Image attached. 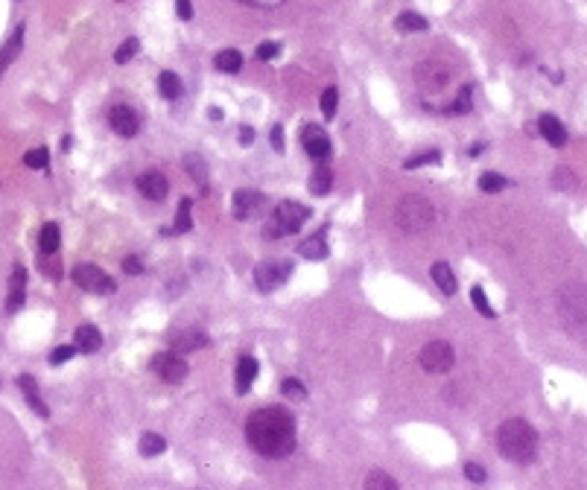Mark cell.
<instances>
[{
    "mask_svg": "<svg viewBox=\"0 0 587 490\" xmlns=\"http://www.w3.org/2000/svg\"><path fill=\"white\" fill-rule=\"evenodd\" d=\"M24 163L32 170H47V163H50V152L44 149V146H38V149H32L24 155Z\"/></svg>",
    "mask_w": 587,
    "mask_h": 490,
    "instance_id": "8d00e7d4",
    "label": "cell"
},
{
    "mask_svg": "<svg viewBox=\"0 0 587 490\" xmlns=\"http://www.w3.org/2000/svg\"><path fill=\"white\" fill-rule=\"evenodd\" d=\"M307 187H310V193H313V195H328V193H331V187H333V172H331L328 163H319V167L310 172Z\"/></svg>",
    "mask_w": 587,
    "mask_h": 490,
    "instance_id": "44dd1931",
    "label": "cell"
},
{
    "mask_svg": "<svg viewBox=\"0 0 587 490\" xmlns=\"http://www.w3.org/2000/svg\"><path fill=\"white\" fill-rule=\"evenodd\" d=\"M135 187H138V193L143 195V199H150V202H164L167 193H170V181L161 172H155V170L140 172L135 178Z\"/></svg>",
    "mask_w": 587,
    "mask_h": 490,
    "instance_id": "4fadbf2b",
    "label": "cell"
},
{
    "mask_svg": "<svg viewBox=\"0 0 587 490\" xmlns=\"http://www.w3.org/2000/svg\"><path fill=\"white\" fill-rule=\"evenodd\" d=\"M108 126L114 128V135H120V138H135L138 128H140V120H138V114L129 108V105H114V108L108 111Z\"/></svg>",
    "mask_w": 587,
    "mask_h": 490,
    "instance_id": "5bb4252c",
    "label": "cell"
},
{
    "mask_svg": "<svg viewBox=\"0 0 587 490\" xmlns=\"http://www.w3.org/2000/svg\"><path fill=\"white\" fill-rule=\"evenodd\" d=\"M38 269H41L47 277H50V281H59V277H61V269H59V263H53V260H47V254L38 260Z\"/></svg>",
    "mask_w": 587,
    "mask_h": 490,
    "instance_id": "ee69618b",
    "label": "cell"
},
{
    "mask_svg": "<svg viewBox=\"0 0 587 490\" xmlns=\"http://www.w3.org/2000/svg\"><path fill=\"white\" fill-rule=\"evenodd\" d=\"M18 385H21V391H24V397H27V403H29V408L36 412L38 417H50V408L44 406V400H41V394H38V385H36V380L29 377V373H21L18 377Z\"/></svg>",
    "mask_w": 587,
    "mask_h": 490,
    "instance_id": "ac0fdd59",
    "label": "cell"
},
{
    "mask_svg": "<svg viewBox=\"0 0 587 490\" xmlns=\"http://www.w3.org/2000/svg\"><path fill=\"white\" fill-rule=\"evenodd\" d=\"M450 79H453V70L447 68L444 61H438V59H427V61H421L415 68V82H418V88L423 94L444 91L450 85Z\"/></svg>",
    "mask_w": 587,
    "mask_h": 490,
    "instance_id": "8992f818",
    "label": "cell"
},
{
    "mask_svg": "<svg viewBox=\"0 0 587 490\" xmlns=\"http://www.w3.org/2000/svg\"><path fill=\"white\" fill-rule=\"evenodd\" d=\"M158 91H161V96H164V100H178V96L184 94V85H182V79H178L175 73L164 70V73L158 76Z\"/></svg>",
    "mask_w": 587,
    "mask_h": 490,
    "instance_id": "83f0119b",
    "label": "cell"
},
{
    "mask_svg": "<svg viewBox=\"0 0 587 490\" xmlns=\"http://www.w3.org/2000/svg\"><path fill=\"white\" fill-rule=\"evenodd\" d=\"M190 210H193V199H182V202H178V216H175V225H173V234H187L190 228H193Z\"/></svg>",
    "mask_w": 587,
    "mask_h": 490,
    "instance_id": "d6a6232c",
    "label": "cell"
},
{
    "mask_svg": "<svg viewBox=\"0 0 587 490\" xmlns=\"http://www.w3.org/2000/svg\"><path fill=\"white\" fill-rule=\"evenodd\" d=\"M301 146H304V152L313 158V161H319V163H324L331 158V138H328V132H324L321 126H313V123H307L304 128H301Z\"/></svg>",
    "mask_w": 587,
    "mask_h": 490,
    "instance_id": "30bf717a",
    "label": "cell"
},
{
    "mask_svg": "<svg viewBox=\"0 0 587 490\" xmlns=\"http://www.w3.org/2000/svg\"><path fill=\"white\" fill-rule=\"evenodd\" d=\"M170 345H173V350L175 353H190V350H199V348H205L208 345V336L202 333V330H182V333H175L173 339H170Z\"/></svg>",
    "mask_w": 587,
    "mask_h": 490,
    "instance_id": "d6986e66",
    "label": "cell"
},
{
    "mask_svg": "<svg viewBox=\"0 0 587 490\" xmlns=\"http://www.w3.org/2000/svg\"><path fill=\"white\" fill-rule=\"evenodd\" d=\"M254 377H257V362L252 356H240V362H237V394H246L254 383Z\"/></svg>",
    "mask_w": 587,
    "mask_h": 490,
    "instance_id": "7402d4cb",
    "label": "cell"
},
{
    "mask_svg": "<svg viewBox=\"0 0 587 490\" xmlns=\"http://www.w3.org/2000/svg\"><path fill=\"white\" fill-rule=\"evenodd\" d=\"M208 114H210V120H222V111L219 108H210Z\"/></svg>",
    "mask_w": 587,
    "mask_h": 490,
    "instance_id": "816d5d0a",
    "label": "cell"
},
{
    "mask_svg": "<svg viewBox=\"0 0 587 490\" xmlns=\"http://www.w3.org/2000/svg\"><path fill=\"white\" fill-rule=\"evenodd\" d=\"M27 301V269L15 266L9 277V295H6V313H18Z\"/></svg>",
    "mask_w": 587,
    "mask_h": 490,
    "instance_id": "9a60e30c",
    "label": "cell"
},
{
    "mask_svg": "<svg viewBox=\"0 0 587 490\" xmlns=\"http://www.w3.org/2000/svg\"><path fill=\"white\" fill-rule=\"evenodd\" d=\"M433 281H435V286L444 292V295H453L456 292V274H453V269L444 263V260H438V263L433 266Z\"/></svg>",
    "mask_w": 587,
    "mask_h": 490,
    "instance_id": "484cf974",
    "label": "cell"
},
{
    "mask_svg": "<svg viewBox=\"0 0 587 490\" xmlns=\"http://www.w3.org/2000/svg\"><path fill=\"white\" fill-rule=\"evenodd\" d=\"M497 450L502 459L514 464H529L537 455V432L532 429L529 420L512 417L497 429Z\"/></svg>",
    "mask_w": 587,
    "mask_h": 490,
    "instance_id": "7a4b0ae2",
    "label": "cell"
},
{
    "mask_svg": "<svg viewBox=\"0 0 587 490\" xmlns=\"http://www.w3.org/2000/svg\"><path fill=\"white\" fill-rule=\"evenodd\" d=\"M73 283L79 289H85V292H94V295H111L114 289V281L103 272V269H96L94 263H82V266H76L73 269Z\"/></svg>",
    "mask_w": 587,
    "mask_h": 490,
    "instance_id": "9c48e42d",
    "label": "cell"
},
{
    "mask_svg": "<svg viewBox=\"0 0 587 490\" xmlns=\"http://www.w3.org/2000/svg\"><path fill=\"white\" fill-rule=\"evenodd\" d=\"M298 254L307 257V260H324V257H328V242H324V234L307 237V239L298 245Z\"/></svg>",
    "mask_w": 587,
    "mask_h": 490,
    "instance_id": "d4e9b609",
    "label": "cell"
},
{
    "mask_svg": "<svg viewBox=\"0 0 587 490\" xmlns=\"http://www.w3.org/2000/svg\"><path fill=\"white\" fill-rule=\"evenodd\" d=\"M465 476H468L470 482L482 484V482H485V467H482V464H474V461H470V464H465Z\"/></svg>",
    "mask_w": 587,
    "mask_h": 490,
    "instance_id": "f6af8a7d",
    "label": "cell"
},
{
    "mask_svg": "<svg viewBox=\"0 0 587 490\" xmlns=\"http://www.w3.org/2000/svg\"><path fill=\"white\" fill-rule=\"evenodd\" d=\"M138 50H140V41H138V38H126V41L117 47V53H114V61H117V64L132 61V59L138 56Z\"/></svg>",
    "mask_w": 587,
    "mask_h": 490,
    "instance_id": "e575fe53",
    "label": "cell"
},
{
    "mask_svg": "<svg viewBox=\"0 0 587 490\" xmlns=\"http://www.w3.org/2000/svg\"><path fill=\"white\" fill-rule=\"evenodd\" d=\"M21 47H24V24H18V27H15L12 38L3 44V50H0V76H3V70L9 68V64H12L15 59H18Z\"/></svg>",
    "mask_w": 587,
    "mask_h": 490,
    "instance_id": "ffe728a7",
    "label": "cell"
},
{
    "mask_svg": "<svg viewBox=\"0 0 587 490\" xmlns=\"http://www.w3.org/2000/svg\"><path fill=\"white\" fill-rule=\"evenodd\" d=\"M438 161H442V152H435V149H430V152H418V155H412V158L403 161V170H418V167H427V163H438Z\"/></svg>",
    "mask_w": 587,
    "mask_h": 490,
    "instance_id": "836d02e7",
    "label": "cell"
},
{
    "mask_svg": "<svg viewBox=\"0 0 587 490\" xmlns=\"http://www.w3.org/2000/svg\"><path fill=\"white\" fill-rule=\"evenodd\" d=\"M152 371L158 373L161 380L164 383H184V377H187V362L182 356H178L175 350H170V353H155V359H152Z\"/></svg>",
    "mask_w": 587,
    "mask_h": 490,
    "instance_id": "8fae6325",
    "label": "cell"
},
{
    "mask_svg": "<svg viewBox=\"0 0 587 490\" xmlns=\"http://www.w3.org/2000/svg\"><path fill=\"white\" fill-rule=\"evenodd\" d=\"M395 222L406 234H421L435 222V207L423 195H403L395 207Z\"/></svg>",
    "mask_w": 587,
    "mask_h": 490,
    "instance_id": "277c9868",
    "label": "cell"
},
{
    "mask_svg": "<svg viewBox=\"0 0 587 490\" xmlns=\"http://www.w3.org/2000/svg\"><path fill=\"white\" fill-rule=\"evenodd\" d=\"M505 187V178L500 172H482L479 175V190L482 193H500Z\"/></svg>",
    "mask_w": 587,
    "mask_h": 490,
    "instance_id": "74e56055",
    "label": "cell"
},
{
    "mask_svg": "<svg viewBox=\"0 0 587 490\" xmlns=\"http://www.w3.org/2000/svg\"><path fill=\"white\" fill-rule=\"evenodd\" d=\"M537 128H541V135L546 138L549 146H556V149L567 146V128H564V123L556 117V114H541V120H537Z\"/></svg>",
    "mask_w": 587,
    "mask_h": 490,
    "instance_id": "2e32d148",
    "label": "cell"
},
{
    "mask_svg": "<svg viewBox=\"0 0 587 490\" xmlns=\"http://www.w3.org/2000/svg\"><path fill=\"white\" fill-rule=\"evenodd\" d=\"M470 301H474V306L479 309V315L494 318V309H491V304H488V295H485L482 286H474V289H470Z\"/></svg>",
    "mask_w": 587,
    "mask_h": 490,
    "instance_id": "f35d334b",
    "label": "cell"
},
{
    "mask_svg": "<svg viewBox=\"0 0 587 490\" xmlns=\"http://www.w3.org/2000/svg\"><path fill=\"white\" fill-rule=\"evenodd\" d=\"M252 140H254V128H252V126H242V128H240V143L249 146Z\"/></svg>",
    "mask_w": 587,
    "mask_h": 490,
    "instance_id": "f907efd6",
    "label": "cell"
},
{
    "mask_svg": "<svg viewBox=\"0 0 587 490\" xmlns=\"http://www.w3.org/2000/svg\"><path fill=\"white\" fill-rule=\"evenodd\" d=\"M292 274V263L289 260H263L254 269V283L260 292H275L278 286L287 283V277Z\"/></svg>",
    "mask_w": 587,
    "mask_h": 490,
    "instance_id": "52a82bcc",
    "label": "cell"
},
{
    "mask_svg": "<svg viewBox=\"0 0 587 490\" xmlns=\"http://www.w3.org/2000/svg\"><path fill=\"white\" fill-rule=\"evenodd\" d=\"M395 29L398 32H423V29H430V21L418 12H400L395 21Z\"/></svg>",
    "mask_w": 587,
    "mask_h": 490,
    "instance_id": "4316f807",
    "label": "cell"
},
{
    "mask_svg": "<svg viewBox=\"0 0 587 490\" xmlns=\"http://www.w3.org/2000/svg\"><path fill=\"white\" fill-rule=\"evenodd\" d=\"M307 219H310V210L301 202H289V199L278 202L275 205V214L263 225V239H278V237H287V234H298Z\"/></svg>",
    "mask_w": 587,
    "mask_h": 490,
    "instance_id": "5b68a950",
    "label": "cell"
},
{
    "mask_svg": "<svg viewBox=\"0 0 587 490\" xmlns=\"http://www.w3.org/2000/svg\"><path fill=\"white\" fill-rule=\"evenodd\" d=\"M272 146H275L278 152H284V128H281V126L272 128Z\"/></svg>",
    "mask_w": 587,
    "mask_h": 490,
    "instance_id": "681fc988",
    "label": "cell"
},
{
    "mask_svg": "<svg viewBox=\"0 0 587 490\" xmlns=\"http://www.w3.org/2000/svg\"><path fill=\"white\" fill-rule=\"evenodd\" d=\"M73 341H76V350L82 353H96L103 348V333L96 330L94 324H79L76 333H73Z\"/></svg>",
    "mask_w": 587,
    "mask_h": 490,
    "instance_id": "e0dca14e",
    "label": "cell"
},
{
    "mask_svg": "<svg viewBox=\"0 0 587 490\" xmlns=\"http://www.w3.org/2000/svg\"><path fill=\"white\" fill-rule=\"evenodd\" d=\"M231 210L237 219H254L266 210V195L257 190H237L231 199Z\"/></svg>",
    "mask_w": 587,
    "mask_h": 490,
    "instance_id": "7c38bea8",
    "label": "cell"
},
{
    "mask_svg": "<svg viewBox=\"0 0 587 490\" xmlns=\"http://www.w3.org/2000/svg\"><path fill=\"white\" fill-rule=\"evenodd\" d=\"M175 12H178V18H182V21H190V18H193L190 0H175Z\"/></svg>",
    "mask_w": 587,
    "mask_h": 490,
    "instance_id": "7dc6e473",
    "label": "cell"
},
{
    "mask_svg": "<svg viewBox=\"0 0 587 490\" xmlns=\"http://www.w3.org/2000/svg\"><path fill=\"white\" fill-rule=\"evenodd\" d=\"M184 170H187V175H190L202 190H208V163H205L202 155H193V152L184 155Z\"/></svg>",
    "mask_w": 587,
    "mask_h": 490,
    "instance_id": "cb8c5ba5",
    "label": "cell"
},
{
    "mask_svg": "<svg viewBox=\"0 0 587 490\" xmlns=\"http://www.w3.org/2000/svg\"><path fill=\"white\" fill-rule=\"evenodd\" d=\"M140 455L143 459H155V455H161L167 450V440L161 438V435H155V432H146V435H140Z\"/></svg>",
    "mask_w": 587,
    "mask_h": 490,
    "instance_id": "f1b7e54d",
    "label": "cell"
},
{
    "mask_svg": "<svg viewBox=\"0 0 587 490\" xmlns=\"http://www.w3.org/2000/svg\"><path fill=\"white\" fill-rule=\"evenodd\" d=\"M246 438L257 455L287 459L296 450V417L281 406L257 408L246 420Z\"/></svg>",
    "mask_w": 587,
    "mask_h": 490,
    "instance_id": "6da1fadb",
    "label": "cell"
},
{
    "mask_svg": "<svg viewBox=\"0 0 587 490\" xmlns=\"http://www.w3.org/2000/svg\"><path fill=\"white\" fill-rule=\"evenodd\" d=\"M474 108V85H462V91L456 94V100L447 105L450 114H468Z\"/></svg>",
    "mask_w": 587,
    "mask_h": 490,
    "instance_id": "1f68e13d",
    "label": "cell"
},
{
    "mask_svg": "<svg viewBox=\"0 0 587 490\" xmlns=\"http://www.w3.org/2000/svg\"><path fill=\"white\" fill-rule=\"evenodd\" d=\"M123 272L126 274H143V266L138 257H123Z\"/></svg>",
    "mask_w": 587,
    "mask_h": 490,
    "instance_id": "bcb514c9",
    "label": "cell"
},
{
    "mask_svg": "<svg viewBox=\"0 0 587 490\" xmlns=\"http://www.w3.org/2000/svg\"><path fill=\"white\" fill-rule=\"evenodd\" d=\"M363 490H398V484H395V479H391L386 470H371Z\"/></svg>",
    "mask_w": 587,
    "mask_h": 490,
    "instance_id": "4dcf8cb0",
    "label": "cell"
},
{
    "mask_svg": "<svg viewBox=\"0 0 587 490\" xmlns=\"http://www.w3.org/2000/svg\"><path fill=\"white\" fill-rule=\"evenodd\" d=\"M558 318L573 336L587 333V283H567L558 292Z\"/></svg>",
    "mask_w": 587,
    "mask_h": 490,
    "instance_id": "3957f363",
    "label": "cell"
},
{
    "mask_svg": "<svg viewBox=\"0 0 587 490\" xmlns=\"http://www.w3.org/2000/svg\"><path fill=\"white\" fill-rule=\"evenodd\" d=\"M59 242H61V231L56 222H44L41 225V234H38V248L41 254H56L59 251Z\"/></svg>",
    "mask_w": 587,
    "mask_h": 490,
    "instance_id": "603a6c76",
    "label": "cell"
},
{
    "mask_svg": "<svg viewBox=\"0 0 587 490\" xmlns=\"http://www.w3.org/2000/svg\"><path fill=\"white\" fill-rule=\"evenodd\" d=\"M336 105H339V91L336 88H328L321 94V114L324 120H333L336 117Z\"/></svg>",
    "mask_w": 587,
    "mask_h": 490,
    "instance_id": "d590c367",
    "label": "cell"
},
{
    "mask_svg": "<svg viewBox=\"0 0 587 490\" xmlns=\"http://www.w3.org/2000/svg\"><path fill=\"white\" fill-rule=\"evenodd\" d=\"M456 362V353H453V345L444 339L438 341H430V345H423L421 350V368L427 373H447Z\"/></svg>",
    "mask_w": 587,
    "mask_h": 490,
    "instance_id": "ba28073f",
    "label": "cell"
},
{
    "mask_svg": "<svg viewBox=\"0 0 587 490\" xmlns=\"http://www.w3.org/2000/svg\"><path fill=\"white\" fill-rule=\"evenodd\" d=\"M214 64H217L222 73H240V68H242V53H240V50H219L217 59H214Z\"/></svg>",
    "mask_w": 587,
    "mask_h": 490,
    "instance_id": "f546056e",
    "label": "cell"
},
{
    "mask_svg": "<svg viewBox=\"0 0 587 490\" xmlns=\"http://www.w3.org/2000/svg\"><path fill=\"white\" fill-rule=\"evenodd\" d=\"M281 391H284V397H289V400H307V388L296 377H287L281 383Z\"/></svg>",
    "mask_w": 587,
    "mask_h": 490,
    "instance_id": "ab89813d",
    "label": "cell"
},
{
    "mask_svg": "<svg viewBox=\"0 0 587 490\" xmlns=\"http://www.w3.org/2000/svg\"><path fill=\"white\" fill-rule=\"evenodd\" d=\"M552 184H556L558 190H573L576 187V175L570 172V167H558L556 170V178H552Z\"/></svg>",
    "mask_w": 587,
    "mask_h": 490,
    "instance_id": "60d3db41",
    "label": "cell"
},
{
    "mask_svg": "<svg viewBox=\"0 0 587 490\" xmlns=\"http://www.w3.org/2000/svg\"><path fill=\"white\" fill-rule=\"evenodd\" d=\"M76 356V345H61V348H56L53 353H50V365H64L68 359H73Z\"/></svg>",
    "mask_w": 587,
    "mask_h": 490,
    "instance_id": "b9f144b4",
    "label": "cell"
},
{
    "mask_svg": "<svg viewBox=\"0 0 587 490\" xmlns=\"http://www.w3.org/2000/svg\"><path fill=\"white\" fill-rule=\"evenodd\" d=\"M240 3H249L254 9H275V6H281L284 0H240Z\"/></svg>",
    "mask_w": 587,
    "mask_h": 490,
    "instance_id": "c3c4849f",
    "label": "cell"
},
{
    "mask_svg": "<svg viewBox=\"0 0 587 490\" xmlns=\"http://www.w3.org/2000/svg\"><path fill=\"white\" fill-rule=\"evenodd\" d=\"M278 53H281V47L275 44V41H263V44L257 47V59H260V61H272Z\"/></svg>",
    "mask_w": 587,
    "mask_h": 490,
    "instance_id": "7bdbcfd3",
    "label": "cell"
}]
</instances>
